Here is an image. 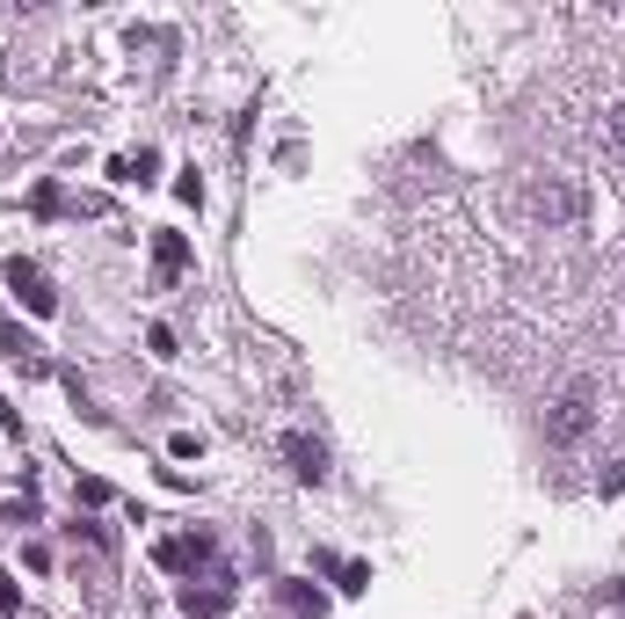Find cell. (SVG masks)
Returning a JSON list of instances; mask_svg holds the SVG:
<instances>
[{"mask_svg":"<svg viewBox=\"0 0 625 619\" xmlns=\"http://www.w3.org/2000/svg\"><path fill=\"white\" fill-rule=\"evenodd\" d=\"M596 489H604V495H618V489H625V460H611V466H604V481H596Z\"/></svg>","mask_w":625,"mask_h":619,"instance_id":"cell-10","label":"cell"},{"mask_svg":"<svg viewBox=\"0 0 625 619\" xmlns=\"http://www.w3.org/2000/svg\"><path fill=\"white\" fill-rule=\"evenodd\" d=\"M182 270H190V241H182V233H153V277L174 284Z\"/></svg>","mask_w":625,"mask_h":619,"instance_id":"cell-6","label":"cell"},{"mask_svg":"<svg viewBox=\"0 0 625 619\" xmlns=\"http://www.w3.org/2000/svg\"><path fill=\"white\" fill-rule=\"evenodd\" d=\"M523 212L539 219V227H574V219L590 212V197L574 190L568 176H539L531 190H523Z\"/></svg>","mask_w":625,"mask_h":619,"instance_id":"cell-2","label":"cell"},{"mask_svg":"<svg viewBox=\"0 0 625 619\" xmlns=\"http://www.w3.org/2000/svg\"><path fill=\"white\" fill-rule=\"evenodd\" d=\"M8 284H15V300L30 306V314H59V292H52V277H44L36 263H22V255H15V263H8Z\"/></svg>","mask_w":625,"mask_h":619,"instance_id":"cell-4","label":"cell"},{"mask_svg":"<svg viewBox=\"0 0 625 619\" xmlns=\"http://www.w3.org/2000/svg\"><path fill=\"white\" fill-rule=\"evenodd\" d=\"M0 612H15V584L8 576H0Z\"/></svg>","mask_w":625,"mask_h":619,"instance_id":"cell-11","label":"cell"},{"mask_svg":"<svg viewBox=\"0 0 625 619\" xmlns=\"http://www.w3.org/2000/svg\"><path fill=\"white\" fill-rule=\"evenodd\" d=\"M211 554H219V547H211L204 532H174V539H160V547H153V562H160V568H174V576H182V568L211 562Z\"/></svg>","mask_w":625,"mask_h":619,"instance_id":"cell-5","label":"cell"},{"mask_svg":"<svg viewBox=\"0 0 625 619\" xmlns=\"http://www.w3.org/2000/svg\"><path fill=\"white\" fill-rule=\"evenodd\" d=\"M226 605H233V584H226V576H211V590H182V612H190V619H219V612H226Z\"/></svg>","mask_w":625,"mask_h":619,"instance_id":"cell-7","label":"cell"},{"mask_svg":"<svg viewBox=\"0 0 625 619\" xmlns=\"http://www.w3.org/2000/svg\"><path fill=\"white\" fill-rule=\"evenodd\" d=\"M604 132H611V146H618V154H625V95H618V103H611V117H604Z\"/></svg>","mask_w":625,"mask_h":619,"instance_id":"cell-9","label":"cell"},{"mask_svg":"<svg viewBox=\"0 0 625 619\" xmlns=\"http://www.w3.org/2000/svg\"><path fill=\"white\" fill-rule=\"evenodd\" d=\"M328 568L342 576V590H364V584H371V568H364V562H328Z\"/></svg>","mask_w":625,"mask_h":619,"instance_id":"cell-8","label":"cell"},{"mask_svg":"<svg viewBox=\"0 0 625 619\" xmlns=\"http://www.w3.org/2000/svg\"><path fill=\"white\" fill-rule=\"evenodd\" d=\"M596 430V379H574V387H560L553 401H545V444H582Z\"/></svg>","mask_w":625,"mask_h":619,"instance_id":"cell-1","label":"cell"},{"mask_svg":"<svg viewBox=\"0 0 625 619\" xmlns=\"http://www.w3.org/2000/svg\"><path fill=\"white\" fill-rule=\"evenodd\" d=\"M284 460H292V474L306 481V489H320V481H328V444L306 438V430H284Z\"/></svg>","mask_w":625,"mask_h":619,"instance_id":"cell-3","label":"cell"}]
</instances>
